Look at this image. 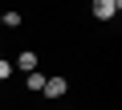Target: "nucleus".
I'll return each mask as SVG.
<instances>
[{
  "label": "nucleus",
  "instance_id": "1",
  "mask_svg": "<svg viewBox=\"0 0 122 110\" xmlns=\"http://www.w3.org/2000/svg\"><path fill=\"white\" fill-rule=\"evenodd\" d=\"M118 12H122L118 0H94V16H98V21H114Z\"/></svg>",
  "mask_w": 122,
  "mask_h": 110
},
{
  "label": "nucleus",
  "instance_id": "2",
  "mask_svg": "<svg viewBox=\"0 0 122 110\" xmlns=\"http://www.w3.org/2000/svg\"><path fill=\"white\" fill-rule=\"evenodd\" d=\"M65 90H69L65 78H45V90H41V94H45V98H65Z\"/></svg>",
  "mask_w": 122,
  "mask_h": 110
},
{
  "label": "nucleus",
  "instance_id": "3",
  "mask_svg": "<svg viewBox=\"0 0 122 110\" xmlns=\"http://www.w3.org/2000/svg\"><path fill=\"white\" fill-rule=\"evenodd\" d=\"M16 69H25V73H37V53H33V49L16 53Z\"/></svg>",
  "mask_w": 122,
  "mask_h": 110
},
{
  "label": "nucleus",
  "instance_id": "4",
  "mask_svg": "<svg viewBox=\"0 0 122 110\" xmlns=\"http://www.w3.org/2000/svg\"><path fill=\"white\" fill-rule=\"evenodd\" d=\"M25 86H29V90H37V94H41V90H45V73H29V78H25Z\"/></svg>",
  "mask_w": 122,
  "mask_h": 110
},
{
  "label": "nucleus",
  "instance_id": "5",
  "mask_svg": "<svg viewBox=\"0 0 122 110\" xmlns=\"http://www.w3.org/2000/svg\"><path fill=\"white\" fill-rule=\"evenodd\" d=\"M8 78H12V61L0 53V82H8Z\"/></svg>",
  "mask_w": 122,
  "mask_h": 110
},
{
  "label": "nucleus",
  "instance_id": "6",
  "mask_svg": "<svg viewBox=\"0 0 122 110\" xmlns=\"http://www.w3.org/2000/svg\"><path fill=\"white\" fill-rule=\"evenodd\" d=\"M0 25H8V29H16V25H20V12H0Z\"/></svg>",
  "mask_w": 122,
  "mask_h": 110
}]
</instances>
